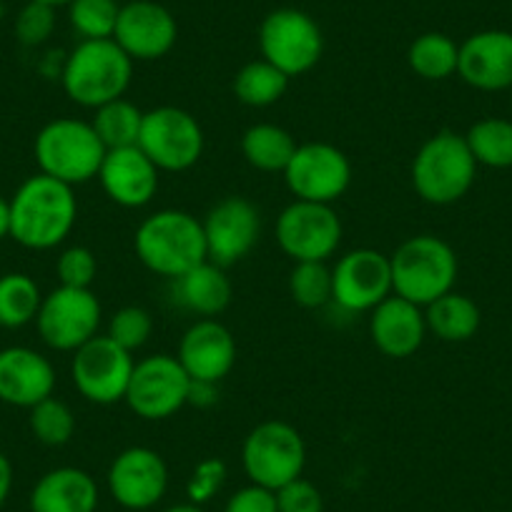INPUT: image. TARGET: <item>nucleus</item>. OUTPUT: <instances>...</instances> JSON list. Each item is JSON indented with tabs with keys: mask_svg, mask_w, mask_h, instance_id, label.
I'll return each mask as SVG.
<instances>
[{
	"mask_svg": "<svg viewBox=\"0 0 512 512\" xmlns=\"http://www.w3.org/2000/svg\"><path fill=\"white\" fill-rule=\"evenodd\" d=\"M56 272L58 279H61V287L91 289L93 279L98 274L96 254L88 246H68L58 256Z\"/></svg>",
	"mask_w": 512,
	"mask_h": 512,
	"instance_id": "nucleus-37",
	"label": "nucleus"
},
{
	"mask_svg": "<svg viewBox=\"0 0 512 512\" xmlns=\"http://www.w3.org/2000/svg\"><path fill=\"white\" fill-rule=\"evenodd\" d=\"M41 302V289L31 277L18 272L0 277V327H26L38 317Z\"/></svg>",
	"mask_w": 512,
	"mask_h": 512,
	"instance_id": "nucleus-32",
	"label": "nucleus"
},
{
	"mask_svg": "<svg viewBox=\"0 0 512 512\" xmlns=\"http://www.w3.org/2000/svg\"><path fill=\"white\" fill-rule=\"evenodd\" d=\"M425 319L427 332H432L442 342H467L480 329L482 314L470 297L447 292L432 304H427Z\"/></svg>",
	"mask_w": 512,
	"mask_h": 512,
	"instance_id": "nucleus-26",
	"label": "nucleus"
},
{
	"mask_svg": "<svg viewBox=\"0 0 512 512\" xmlns=\"http://www.w3.org/2000/svg\"><path fill=\"white\" fill-rule=\"evenodd\" d=\"M108 492L126 510H151L169 487V467L151 447H128L113 457L108 467Z\"/></svg>",
	"mask_w": 512,
	"mask_h": 512,
	"instance_id": "nucleus-17",
	"label": "nucleus"
},
{
	"mask_svg": "<svg viewBox=\"0 0 512 512\" xmlns=\"http://www.w3.org/2000/svg\"><path fill=\"white\" fill-rule=\"evenodd\" d=\"M134 364V354L118 347L108 334H96L73 352V384L93 405H116L126 397Z\"/></svg>",
	"mask_w": 512,
	"mask_h": 512,
	"instance_id": "nucleus-13",
	"label": "nucleus"
},
{
	"mask_svg": "<svg viewBox=\"0 0 512 512\" xmlns=\"http://www.w3.org/2000/svg\"><path fill=\"white\" fill-rule=\"evenodd\" d=\"M159 174L161 171L156 169L154 161L139 146H128V149L106 151L96 179L101 181L103 194L113 204L123 209H141L151 204L159 191Z\"/></svg>",
	"mask_w": 512,
	"mask_h": 512,
	"instance_id": "nucleus-19",
	"label": "nucleus"
},
{
	"mask_svg": "<svg viewBox=\"0 0 512 512\" xmlns=\"http://www.w3.org/2000/svg\"><path fill=\"white\" fill-rule=\"evenodd\" d=\"M465 141L477 166L482 164L490 169H510L512 166V121L507 118H482V121L472 123Z\"/></svg>",
	"mask_w": 512,
	"mask_h": 512,
	"instance_id": "nucleus-31",
	"label": "nucleus"
},
{
	"mask_svg": "<svg viewBox=\"0 0 512 512\" xmlns=\"http://www.w3.org/2000/svg\"><path fill=\"white\" fill-rule=\"evenodd\" d=\"M259 48L264 61L294 78L317 66L324 53V36L309 13L297 8H279L264 18Z\"/></svg>",
	"mask_w": 512,
	"mask_h": 512,
	"instance_id": "nucleus-9",
	"label": "nucleus"
},
{
	"mask_svg": "<svg viewBox=\"0 0 512 512\" xmlns=\"http://www.w3.org/2000/svg\"><path fill=\"white\" fill-rule=\"evenodd\" d=\"M201 226L209 262L226 269L251 254L262 234V216L244 196H226L211 206Z\"/></svg>",
	"mask_w": 512,
	"mask_h": 512,
	"instance_id": "nucleus-16",
	"label": "nucleus"
},
{
	"mask_svg": "<svg viewBox=\"0 0 512 512\" xmlns=\"http://www.w3.org/2000/svg\"><path fill=\"white\" fill-rule=\"evenodd\" d=\"M369 337L384 357H412L427 337L425 307L390 294L369 314Z\"/></svg>",
	"mask_w": 512,
	"mask_h": 512,
	"instance_id": "nucleus-21",
	"label": "nucleus"
},
{
	"mask_svg": "<svg viewBox=\"0 0 512 512\" xmlns=\"http://www.w3.org/2000/svg\"><path fill=\"white\" fill-rule=\"evenodd\" d=\"M226 477H229V470H226V462L219 460V457H206L191 472L189 482H186V495H189V502L194 505H204L211 497H216V492L224 487Z\"/></svg>",
	"mask_w": 512,
	"mask_h": 512,
	"instance_id": "nucleus-39",
	"label": "nucleus"
},
{
	"mask_svg": "<svg viewBox=\"0 0 512 512\" xmlns=\"http://www.w3.org/2000/svg\"><path fill=\"white\" fill-rule=\"evenodd\" d=\"M241 465L251 485L277 492L287 482L302 477L307 465V445L297 427L289 422H259L241 445Z\"/></svg>",
	"mask_w": 512,
	"mask_h": 512,
	"instance_id": "nucleus-7",
	"label": "nucleus"
},
{
	"mask_svg": "<svg viewBox=\"0 0 512 512\" xmlns=\"http://www.w3.org/2000/svg\"><path fill=\"white\" fill-rule=\"evenodd\" d=\"M56 31V8L31 0L16 18V36L23 46H41Z\"/></svg>",
	"mask_w": 512,
	"mask_h": 512,
	"instance_id": "nucleus-38",
	"label": "nucleus"
},
{
	"mask_svg": "<svg viewBox=\"0 0 512 512\" xmlns=\"http://www.w3.org/2000/svg\"><path fill=\"white\" fill-rule=\"evenodd\" d=\"M96 507V480L78 467L46 472L31 492V512H96Z\"/></svg>",
	"mask_w": 512,
	"mask_h": 512,
	"instance_id": "nucleus-24",
	"label": "nucleus"
},
{
	"mask_svg": "<svg viewBox=\"0 0 512 512\" xmlns=\"http://www.w3.org/2000/svg\"><path fill=\"white\" fill-rule=\"evenodd\" d=\"M93 131L106 146V151L128 149V146H139L141 123H144V111L136 103L126 98H116L103 106L93 108Z\"/></svg>",
	"mask_w": 512,
	"mask_h": 512,
	"instance_id": "nucleus-28",
	"label": "nucleus"
},
{
	"mask_svg": "<svg viewBox=\"0 0 512 512\" xmlns=\"http://www.w3.org/2000/svg\"><path fill=\"white\" fill-rule=\"evenodd\" d=\"M297 146L294 136L277 123H254L241 136V154L246 164L267 174H284Z\"/></svg>",
	"mask_w": 512,
	"mask_h": 512,
	"instance_id": "nucleus-27",
	"label": "nucleus"
},
{
	"mask_svg": "<svg viewBox=\"0 0 512 512\" xmlns=\"http://www.w3.org/2000/svg\"><path fill=\"white\" fill-rule=\"evenodd\" d=\"M136 256L149 272L176 279L206 262L204 226L181 209H161L144 219L134 236Z\"/></svg>",
	"mask_w": 512,
	"mask_h": 512,
	"instance_id": "nucleus-2",
	"label": "nucleus"
},
{
	"mask_svg": "<svg viewBox=\"0 0 512 512\" xmlns=\"http://www.w3.org/2000/svg\"><path fill=\"white\" fill-rule=\"evenodd\" d=\"M179 38V26L169 8L154 0H131L121 6L113 41L131 61H159Z\"/></svg>",
	"mask_w": 512,
	"mask_h": 512,
	"instance_id": "nucleus-18",
	"label": "nucleus"
},
{
	"mask_svg": "<svg viewBox=\"0 0 512 512\" xmlns=\"http://www.w3.org/2000/svg\"><path fill=\"white\" fill-rule=\"evenodd\" d=\"M457 76L477 91L512 88V33L482 31L460 46Z\"/></svg>",
	"mask_w": 512,
	"mask_h": 512,
	"instance_id": "nucleus-23",
	"label": "nucleus"
},
{
	"mask_svg": "<svg viewBox=\"0 0 512 512\" xmlns=\"http://www.w3.org/2000/svg\"><path fill=\"white\" fill-rule=\"evenodd\" d=\"M38 3H46V6L58 8V6H71L73 0H38Z\"/></svg>",
	"mask_w": 512,
	"mask_h": 512,
	"instance_id": "nucleus-46",
	"label": "nucleus"
},
{
	"mask_svg": "<svg viewBox=\"0 0 512 512\" xmlns=\"http://www.w3.org/2000/svg\"><path fill=\"white\" fill-rule=\"evenodd\" d=\"M101 317V302L91 289L58 287L43 297L36 324L48 347L58 352H76L96 337Z\"/></svg>",
	"mask_w": 512,
	"mask_h": 512,
	"instance_id": "nucleus-11",
	"label": "nucleus"
},
{
	"mask_svg": "<svg viewBox=\"0 0 512 512\" xmlns=\"http://www.w3.org/2000/svg\"><path fill=\"white\" fill-rule=\"evenodd\" d=\"M76 216L73 186L46 174L31 176L11 199V236L26 249H53L68 239Z\"/></svg>",
	"mask_w": 512,
	"mask_h": 512,
	"instance_id": "nucleus-1",
	"label": "nucleus"
},
{
	"mask_svg": "<svg viewBox=\"0 0 512 512\" xmlns=\"http://www.w3.org/2000/svg\"><path fill=\"white\" fill-rule=\"evenodd\" d=\"M224 512H279L277 495L267 487L246 485L226 500Z\"/></svg>",
	"mask_w": 512,
	"mask_h": 512,
	"instance_id": "nucleus-41",
	"label": "nucleus"
},
{
	"mask_svg": "<svg viewBox=\"0 0 512 512\" xmlns=\"http://www.w3.org/2000/svg\"><path fill=\"white\" fill-rule=\"evenodd\" d=\"M289 297L304 309H322L332 302V269L327 262H294Z\"/></svg>",
	"mask_w": 512,
	"mask_h": 512,
	"instance_id": "nucleus-33",
	"label": "nucleus"
},
{
	"mask_svg": "<svg viewBox=\"0 0 512 512\" xmlns=\"http://www.w3.org/2000/svg\"><path fill=\"white\" fill-rule=\"evenodd\" d=\"M121 6L116 0H73L68 18L83 41H106L113 38Z\"/></svg>",
	"mask_w": 512,
	"mask_h": 512,
	"instance_id": "nucleus-35",
	"label": "nucleus"
},
{
	"mask_svg": "<svg viewBox=\"0 0 512 512\" xmlns=\"http://www.w3.org/2000/svg\"><path fill=\"white\" fill-rule=\"evenodd\" d=\"M390 294H395L390 256L382 251H347L332 269V302L347 312H372Z\"/></svg>",
	"mask_w": 512,
	"mask_h": 512,
	"instance_id": "nucleus-15",
	"label": "nucleus"
},
{
	"mask_svg": "<svg viewBox=\"0 0 512 512\" xmlns=\"http://www.w3.org/2000/svg\"><path fill=\"white\" fill-rule=\"evenodd\" d=\"M277 244L292 262H327L342 244V221L332 204L294 199L277 219Z\"/></svg>",
	"mask_w": 512,
	"mask_h": 512,
	"instance_id": "nucleus-12",
	"label": "nucleus"
},
{
	"mask_svg": "<svg viewBox=\"0 0 512 512\" xmlns=\"http://www.w3.org/2000/svg\"><path fill=\"white\" fill-rule=\"evenodd\" d=\"M171 282H174V302L186 312H194L204 319H214L216 314L224 312L234 297L231 279L226 277L224 267L209 259Z\"/></svg>",
	"mask_w": 512,
	"mask_h": 512,
	"instance_id": "nucleus-25",
	"label": "nucleus"
},
{
	"mask_svg": "<svg viewBox=\"0 0 512 512\" xmlns=\"http://www.w3.org/2000/svg\"><path fill=\"white\" fill-rule=\"evenodd\" d=\"M36 161L41 174L68 186L96 179L106 156V146L93 131L91 121L56 118L46 123L36 136Z\"/></svg>",
	"mask_w": 512,
	"mask_h": 512,
	"instance_id": "nucleus-6",
	"label": "nucleus"
},
{
	"mask_svg": "<svg viewBox=\"0 0 512 512\" xmlns=\"http://www.w3.org/2000/svg\"><path fill=\"white\" fill-rule=\"evenodd\" d=\"M460 61V46L445 33H425L415 38L407 51V63L412 73L425 81H445L455 76Z\"/></svg>",
	"mask_w": 512,
	"mask_h": 512,
	"instance_id": "nucleus-30",
	"label": "nucleus"
},
{
	"mask_svg": "<svg viewBox=\"0 0 512 512\" xmlns=\"http://www.w3.org/2000/svg\"><path fill=\"white\" fill-rule=\"evenodd\" d=\"M28 422H31L33 437L48 447L68 445L73 432H76V417H73L71 407L53 395L31 407V420Z\"/></svg>",
	"mask_w": 512,
	"mask_h": 512,
	"instance_id": "nucleus-34",
	"label": "nucleus"
},
{
	"mask_svg": "<svg viewBox=\"0 0 512 512\" xmlns=\"http://www.w3.org/2000/svg\"><path fill=\"white\" fill-rule=\"evenodd\" d=\"M274 495H277L279 512H324L322 492L304 477L287 482Z\"/></svg>",
	"mask_w": 512,
	"mask_h": 512,
	"instance_id": "nucleus-40",
	"label": "nucleus"
},
{
	"mask_svg": "<svg viewBox=\"0 0 512 512\" xmlns=\"http://www.w3.org/2000/svg\"><path fill=\"white\" fill-rule=\"evenodd\" d=\"M166 512H206L201 505H194V502H181V505L169 507Z\"/></svg>",
	"mask_w": 512,
	"mask_h": 512,
	"instance_id": "nucleus-45",
	"label": "nucleus"
},
{
	"mask_svg": "<svg viewBox=\"0 0 512 512\" xmlns=\"http://www.w3.org/2000/svg\"><path fill=\"white\" fill-rule=\"evenodd\" d=\"M231 88H234L236 101L244 103V106L267 108L274 106V103L287 93L289 76L279 71L277 66H272L269 61L259 58V61L246 63V66L236 73Z\"/></svg>",
	"mask_w": 512,
	"mask_h": 512,
	"instance_id": "nucleus-29",
	"label": "nucleus"
},
{
	"mask_svg": "<svg viewBox=\"0 0 512 512\" xmlns=\"http://www.w3.org/2000/svg\"><path fill=\"white\" fill-rule=\"evenodd\" d=\"M56 390L53 364L28 347L0 349V402L13 407H36Z\"/></svg>",
	"mask_w": 512,
	"mask_h": 512,
	"instance_id": "nucleus-22",
	"label": "nucleus"
},
{
	"mask_svg": "<svg viewBox=\"0 0 512 512\" xmlns=\"http://www.w3.org/2000/svg\"><path fill=\"white\" fill-rule=\"evenodd\" d=\"M11 487H13L11 460H8V457L0 452V507L6 505L8 495H11Z\"/></svg>",
	"mask_w": 512,
	"mask_h": 512,
	"instance_id": "nucleus-43",
	"label": "nucleus"
},
{
	"mask_svg": "<svg viewBox=\"0 0 512 512\" xmlns=\"http://www.w3.org/2000/svg\"><path fill=\"white\" fill-rule=\"evenodd\" d=\"M151 332H154V319L144 307H121L108 322V337L131 354L149 342Z\"/></svg>",
	"mask_w": 512,
	"mask_h": 512,
	"instance_id": "nucleus-36",
	"label": "nucleus"
},
{
	"mask_svg": "<svg viewBox=\"0 0 512 512\" xmlns=\"http://www.w3.org/2000/svg\"><path fill=\"white\" fill-rule=\"evenodd\" d=\"M216 387H219V384H214V382H191L189 405H196V407L214 405V402H216Z\"/></svg>",
	"mask_w": 512,
	"mask_h": 512,
	"instance_id": "nucleus-42",
	"label": "nucleus"
},
{
	"mask_svg": "<svg viewBox=\"0 0 512 512\" xmlns=\"http://www.w3.org/2000/svg\"><path fill=\"white\" fill-rule=\"evenodd\" d=\"M392 292L427 307L442 294L452 292L457 279V254L445 239L432 234L402 241L390 256Z\"/></svg>",
	"mask_w": 512,
	"mask_h": 512,
	"instance_id": "nucleus-4",
	"label": "nucleus"
},
{
	"mask_svg": "<svg viewBox=\"0 0 512 512\" xmlns=\"http://www.w3.org/2000/svg\"><path fill=\"white\" fill-rule=\"evenodd\" d=\"M284 181L294 199L334 204L352 184V164L342 149L324 141L299 144L284 169Z\"/></svg>",
	"mask_w": 512,
	"mask_h": 512,
	"instance_id": "nucleus-14",
	"label": "nucleus"
},
{
	"mask_svg": "<svg viewBox=\"0 0 512 512\" xmlns=\"http://www.w3.org/2000/svg\"><path fill=\"white\" fill-rule=\"evenodd\" d=\"M176 359L191 382L219 384L236 364V342L229 329L216 319H199L181 337Z\"/></svg>",
	"mask_w": 512,
	"mask_h": 512,
	"instance_id": "nucleus-20",
	"label": "nucleus"
},
{
	"mask_svg": "<svg viewBox=\"0 0 512 512\" xmlns=\"http://www.w3.org/2000/svg\"><path fill=\"white\" fill-rule=\"evenodd\" d=\"M475 176L477 161L465 136L447 128L430 136L412 159V186L427 204H455L472 189Z\"/></svg>",
	"mask_w": 512,
	"mask_h": 512,
	"instance_id": "nucleus-5",
	"label": "nucleus"
},
{
	"mask_svg": "<svg viewBox=\"0 0 512 512\" xmlns=\"http://www.w3.org/2000/svg\"><path fill=\"white\" fill-rule=\"evenodd\" d=\"M191 377L171 354H151L134 364L123 402L141 420H169L189 405Z\"/></svg>",
	"mask_w": 512,
	"mask_h": 512,
	"instance_id": "nucleus-8",
	"label": "nucleus"
},
{
	"mask_svg": "<svg viewBox=\"0 0 512 512\" xmlns=\"http://www.w3.org/2000/svg\"><path fill=\"white\" fill-rule=\"evenodd\" d=\"M11 236V201L0 199V239Z\"/></svg>",
	"mask_w": 512,
	"mask_h": 512,
	"instance_id": "nucleus-44",
	"label": "nucleus"
},
{
	"mask_svg": "<svg viewBox=\"0 0 512 512\" xmlns=\"http://www.w3.org/2000/svg\"><path fill=\"white\" fill-rule=\"evenodd\" d=\"M134 76V61L113 38L81 41L63 66V91L83 108H98L123 98Z\"/></svg>",
	"mask_w": 512,
	"mask_h": 512,
	"instance_id": "nucleus-3",
	"label": "nucleus"
},
{
	"mask_svg": "<svg viewBox=\"0 0 512 512\" xmlns=\"http://www.w3.org/2000/svg\"><path fill=\"white\" fill-rule=\"evenodd\" d=\"M139 149L159 171H186L204 154V131L184 108H151L141 123Z\"/></svg>",
	"mask_w": 512,
	"mask_h": 512,
	"instance_id": "nucleus-10",
	"label": "nucleus"
}]
</instances>
